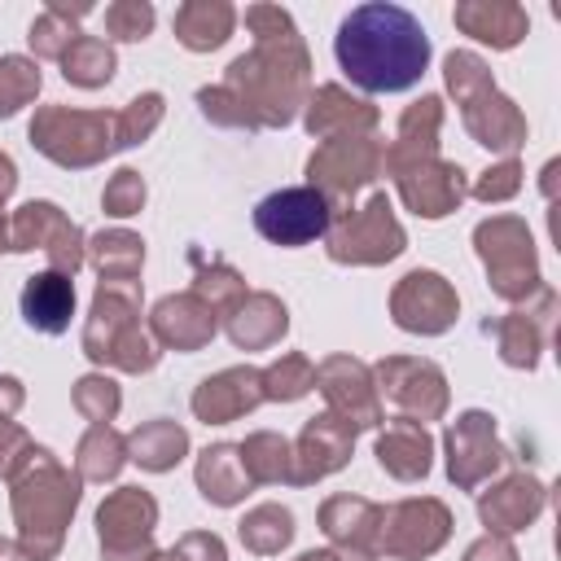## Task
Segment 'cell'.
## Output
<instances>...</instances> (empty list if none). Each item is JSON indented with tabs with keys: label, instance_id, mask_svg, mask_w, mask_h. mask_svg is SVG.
<instances>
[{
	"label": "cell",
	"instance_id": "obj_4",
	"mask_svg": "<svg viewBox=\"0 0 561 561\" xmlns=\"http://www.w3.org/2000/svg\"><path fill=\"white\" fill-rule=\"evenodd\" d=\"M136 285H114V280H101L96 289V302H92V320H88V333H83V351L96 359V364H118V368H153L158 351L145 342V333L136 329Z\"/></svg>",
	"mask_w": 561,
	"mask_h": 561
},
{
	"label": "cell",
	"instance_id": "obj_12",
	"mask_svg": "<svg viewBox=\"0 0 561 561\" xmlns=\"http://www.w3.org/2000/svg\"><path fill=\"white\" fill-rule=\"evenodd\" d=\"M456 316V294L438 272H412L394 289V320L412 333H443Z\"/></svg>",
	"mask_w": 561,
	"mask_h": 561
},
{
	"label": "cell",
	"instance_id": "obj_5",
	"mask_svg": "<svg viewBox=\"0 0 561 561\" xmlns=\"http://www.w3.org/2000/svg\"><path fill=\"white\" fill-rule=\"evenodd\" d=\"M114 114H83V110H66V105H48L35 114L31 123V140L61 167H88L101 153L114 149L110 140Z\"/></svg>",
	"mask_w": 561,
	"mask_h": 561
},
{
	"label": "cell",
	"instance_id": "obj_18",
	"mask_svg": "<svg viewBox=\"0 0 561 561\" xmlns=\"http://www.w3.org/2000/svg\"><path fill=\"white\" fill-rule=\"evenodd\" d=\"M259 399H263V373H254V368H228V373H219V377H210V381L197 386L193 412L202 421H232V416L250 412Z\"/></svg>",
	"mask_w": 561,
	"mask_h": 561
},
{
	"label": "cell",
	"instance_id": "obj_6",
	"mask_svg": "<svg viewBox=\"0 0 561 561\" xmlns=\"http://www.w3.org/2000/svg\"><path fill=\"white\" fill-rule=\"evenodd\" d=\"M329 224H333V206L311 184L307 188H280L254 206V228L272 245H307V241L324 237Z\"/></svg>",
	"mask_w": 561,
	"mask_h": 561
},
{
	"label": "cell",
	"instance_id": "obj_41",
	"mask_svg": "<svg viewBox=\"0 0 561 561\" xmlns=\"http://www.w3.org/2000/svg\"><path fill=\"white\" fill-rule=\"evenodd\" d=\"M105 210L110 215H131V210H140V202H145V180L136 175V171H118L110 184H105Z\"/></svg>",
	"mask_w": 561,
	"mask_h": 561
},
{
	"label": "cell",
	"instance_id": "obj_43",
	"mask_svg": "<svg viewBox=\"0 0 561 561\" xmlns=\"http://www.w3.org/2000/svg\"><path fill=\"white\" fill-rule=\"evenodd\" d=\"M22 447H26V434L0 416V473L13 465V451H22Z\"/></svg>",
	"mask_w": 561,
	"mask_h": 561
},
{
	"label": "cell",
	"instance_id": "obj_36",
	"mask_svg": "<svg viewBox=\"0 0 561 561\" xmlns=\"http://www.w3.org/2000/svg\"><path fill=\"white\" fill-rule=\"evenodd\" d=\"M526 482H508V486H500L495 495H486L482 500V517L491 522V526H500V530H517L530 513H535V504H539V495H530L526 500Z\"/></svg>",
	"mask_w": 561,
	"mask_h": 561
},
{
	"label": "cell",
	"instance_id": "obj_25",
	"mask_svg": "<svg viewBox=\"0 0 561 561\" xmlns=\"http://www.w3.org/2000/svg\"><path fill=\"white\" fill-rule=\"evenodd\" d=\"M373 127L377 123V110L373 105H364V101H355V96H346L342 88H320L316 96H311V110H307V131L311 136H329L333 127Z\"/></svg>",
	"mask_w": 561,
	"mask_h": 561
},
{
	"label": "cell",
	"instance_id": "obj_8",
	"mask_svg": "<svg viewBox=\"0 0 561 561\" xmlns=\"http://www.w3.org/2000/svg\"><path fill=\"white\" fill-rule=\"evenodd\" d=\"M153 522H158V504L145 491H136V486L114 491L96 513L105 561H149Z\"/></svg>",
	"mask_w": 561,
	"mask_h": 561
},
{
	"label": "cell",
	"instance_id": "obj_34",
	"mask_svg": "<svg viewBox=\"0 0 561 561\" xmlns=\"http://www.w3.org/2000/svg\"><path fill=\"white\" fill-rule=\"evenodd\" d=\"M39 92V66L26 57H0V118L18 114Z\"/></svg>",
	"mask_w": 561,
	"mask_h": 561
},
{
	"label": "cell",
	"instance_id": "obj_27",
	"mask_svg": "<svg viewBox=\"0 0 561 561\" xmlns=\"http://www.w3.org/2000/svg\"><path fill=\"white\" fill-rule=\"evenodd\" d=\"M61 75L79 88H101L114 75V48L96 35H75V44L61 53Z\"/></svg>",
	"mask_w": 561,
	"mask_h": 561
},
{
	"label": "cell",
	"instance_id": "obj_45",
	"mask_svg": "<svg viewBox=\"0 0 561 561\" xmlns=\"http://www.w3.org/2000/svg\"><path fill=\"white\" fill-rule=\"evenodd\" d=\"M13 184H18V175H13V162H9L4 153H0V202H4L9 193H13Z\"/></svg>",
	"mask_w": 561,
	"mask_h": 561
},
{
	"label": "cell",
	"instance_id": "obj_29",
	"mask_svg": "<svg viewBox=\"0 0 561 561\" xmlns=\"http://www.w3.org/2000/svg\"><path fill=\"white\" fill-rule=\"evenodd\" d=\"M92 259H96V267H101V280L131 285V276L140 272L145 245H140V237H131V232H101V237L92 241Z\"/></svg>",
	"mask_w": 561,
	"mask_h": 561
},
{
	"label": "cell",
	"instance_id": "obj_47",
	"mask_svg": "<svg viewBox=\"0 0 561 561\" xmlns=\"http://www.w3.org/2000/svg\"><path fill=\"white\" fill-rule=\"evenodd\" d=\"M9 557H13V548H9L4 539H0V561H9Z\"/></svg>",
	"mask_w": 561,
	"mask_h": 561
},
{
	"label": "cell",
	"instance_id": "obj_32",
	"mask_svg": "<svg viewBox=\"0 0 561 561\" xmlns=\"http://www.w3.org/2000/svg\"><path fill=\"white\" fill-rule=\"evenodd\" d=\"M289 535H294V517L280 504H263L241 522V539L254 552H280L289 543Z\"/></svg>",
	"mask_w": 561,
	"mask_h": 561
},
{
	"label": "cell",
	"instance_id": "obj_40",
	"mask_svg": "<svg viewBox=\"0 0 561 561\" xmlns=\"http://www.w3.org/2000/svg\"><path fill=\"white\" fill-rule=\"evenodd\" d=\"M75 403H79L83 416H92L96 425H105V421L118 412V390H114V381H105V377H83L79 390H75Z\"/></svg>",
	"mask_w": 561,
	"mask_h": 561
},
{
	"label": "cell",
	"instance_id": "obj_38",
	"mask_svg": "<svg viewBox=\"0 0 561 561\" xmlns=\"http://www.w3.org/2000/svg\"><path fill=\"white\" fill-rule=\"evenodd\" d=\"M158 118H162V96H158V92L136 96V101L114 118V127H118V131H114V145H136V140H145Z\"/></svg>",
	"mask_w": 561,
	"mask_h": 561
},
{
	"label": "cell",
	"instance_id": "obj_10",
	"mask_svg": "<svg viewBox=\"0 0 561 561\" xmlns=\"http://www.w3.org/2000/svg\"><path fill=\"white\" fill-rule=\"evenodd\" d=\"M386 158H394V153H386ZM390 171L399 175L403 202H408L416 215H425V219L447 215V210L460 202V193H465L460 167H451V162H430V153H412V162H390Z\"/></svg>",
	"mask_w": 561,
	"mask_h": 561
},
{
	"label": "cell",
	"instance_id": "obj_11",
	"mask_svg": "<svg viewBox=\"0 0 561 561\" xmlns=\"http://www.w3.org/2000/svg\"><path fill=\"white\" fill-rule=\"evenodd\" d=\"M377 158H381V153H377V145H373V140H359V136L329 140V145L311 158V167H307L311 188H320L324 197L355 193L359 184H368V180H373Z\"/></svg>",
	"mask_w": 561,
	"mask_h": 561
},
{
	"label": "cell",
	"instance_id": "obj_15",
	"mask_svg": "<svg viewBox=\"0 0 561 561\" xmlns=\"http://www.w3.org/2000/svg\"><path fill=\"white\" fill-rule=\"evenodd\" d=\"M351 443H355V425H346L337 416H316L298 438V469L289 478L294 482H316V478L342 469L346 456H351Z\"/></svg>",
	"mask_w": 561,
	"mask_h": 561
},
{
	"label": "cell",
	"instance_id": "obj_17",
	"mask_svg": "<svg viewBox=\"0 0 561 561\" xmlns=\"http://www.w3.org/2000/svg\"><path fill=\"white\" fill-rule=\"evenodd\" d=\"M386 394L394 403H403L408 412H421V416H438L443 412V373L434 364H421V359H386L377 368Z\"/></svg>",
	"mask_w": 561,
	"mask_h": 561
},
{
	"label": "cell",
	"instance_id": "obj_13",
	"mask_svg": "<svg viewBox=\"0 0 561 561\" xmlns=\"http://www.w3.org/2000/svg\"><path fill=\"white\" fill-rule=\"evenodd\" d=\"M316 381H320V390L329 394L333 412H342L337 421H346V425H377L381 412H377V399H373V390H368V368H364V364H355V359H346V355L324 359L320 373H316Z\"/></svg>",
	"mask_w": 561,
	"mask_h": 561
},
{
	"label": "cell",
	"instance_id": "obj_1",
	"mask_svg": "<svg viewBox=\"0 0 561 561\" xmlns=\"http://www.w3.org/2000/svg\"><path fill=\"white\" fill-rule=\"evenodd\" d=\"M333 53L346 79L359 83L364 92H403L430 66L425 26L408 9L386 0L351 9L337 26Z\"/></svg>",
	"mask_w": 561,
	"mask_h": 561
},
{
	"label": "cell",
	"instance_id": "obj_28",
	"mask_svg": "<svg viewBox=\"0 0 561 561\" xmlns=\"http://www.w3.org/2000/svg\"><path fill=\"white\" fill-rule=\"evenodd\" d=\"M320 522H324V530L333 535V539H342V543H368L373 539V526L381 522V508H373L368 500H351V495H337V500H329L324 504V513H320Z\"/></svg>",
	"mask_w": 561,
	"mask_h": 561
},
{
	"label": "cell",
	"instance_id": "obj_44",
	"mask_svg": "<svg viewBox=\"0 0 561 561\" xmlns=\"http://www.w3.org/2000/svg\"><path fill=\"white\" fill-rule=\"evenodd\" d=\"M18 403H22V390H18V381H13V377H0V408H4V412H13Z\"/></svg>",
	"mask_w": 561,
	"mask_h": 561
},
{
	"label": "cell",
	"instance_id": "obj_21",
	"mask_svg": "<svg viewBox=\"0 0 561 561\" xmlns=\"http://www.w3.org/2000/svg\"><path fill=\"white\" fill-rule=\"evenodd\" d=\"M232 22H237V13L224 0H188V4L175 9V35L193 53L219 48L232 35Z\"/></svg>",
	"mask_w": 561,
	"mask_h": 561
},
{
	"label": "cell",
	"instance_id": "obj_42",
	"mask_svg": "<svg viewBox=\"0 0 561 561\" xmlns=\"http://www.w3.org/2000/svg\"><path fill=\"white\" fill-rule=\"evenodd\" d=\"M158 561H228V557H224V543L215 535H188L171 552H162Z\"/></svg>",
	"mask_w": 561,
	"mask_h": 561
},
{
	"label": "cell",
	"instance_id": "obj_19",
	"mask_svg": "<svg viewBox=\"0 0 561 561\" xmlns=\"http://www.w3.org/2000/svg\"><path fill=\"white\" fill-rule=\"evenodd\" d=\"M22 316L39 333H66L75 316V285L61 272H39L22 285Z\"/></svg>",
	"mask_w": 561,
	"mask_h": 561
},
{
	"label": "cell",
	"instance_id": "obj_37",
	"mask_svg": "<svg viewBox=\"0 0 561 561\" xmlns=\"http://www.w3.org/2000/svg\"><path fill=\"white\" fill-rule=\"evenodd\" d=\"M316 386V368L302 355H285L263 373V399H298Z\"/></svg>",
	"mask_w": 561,
	"mask_h": 561
},
{
	"label": "cell",
	"instance_id": "obj_31",
	"mask_svg": "<svg viewBox=\"0 0 561 561\" xmlns=\"http://www.w3.org/2000/svg\"><path fill=\"white\" fill-rule=\"evenodd\" d=\"M88 13V4H48L35 22H31V48L35 53H44V57H61L70 44H75V26H70V18H83Z\"/></svg>",
	"mask_w": 561,
	"mask_h": 561
},
{
	"label": "cell",
	"instance_id": "obj_26",
	"mask_svg": "<svg viewBox=\"0 0 561 561\" xmlns=\"http://www.w3.org/2000/svg\"><path fill=\"white\" fill-rule=\"evenodd\" d=\"M285 307L276 302V298H267V294H254V298H245V307L228 320V333H232V342L237 346H267V342H276L280 333H285Z\"/></svg>",
	"mask_w": 561,
	"mask_h": 561
},
{
	"label": "cell",
	"instance_id": "obj_2",
	"mask_svg": "<svg viewBox=\"0 0 561 561\" xmlns=\"http://www.w3.org/2000/svg\"><path fill=\"white\" fill-rule=\"evenodd\" d=\"M245 26L259 35V48L250 57H237L228 66V92L250 110L259 123H289L294 105L307 88V53L285 9L254 4L245 9Z\"/></svg>",
	"mask_w": 561,
	"mask_h": 561
},
{
	"label": "cell",
	"instance_id": "obj_14",
	"mask_svg": "<svg viewBox=\"0 0 561 561\" xmlns=\"http://www.w3.org/2000/svg\"><path fill=\"white\" fill-rule=\"evenodd\" d=\"M386 517L399 522V526H390L381 535V543L394 557H425L447 539V508L434 504V500H408V504L390 508Z\"/></svg>",
	"mask_w": 561,
	"mask_h": 561
},
{
	"label": "cell",
	"instance_id": "obj_39",
	"mask_svg": "<svg viewBox=\"0 0 561 561\" xmlns=\"http://www.w3.org/2000/svg\"><path fill=\"white\" fill-rule=\"evenodd\" d=\"M153 26V9L140 4V0H123V4H110L105 9V31L114 39H145Z\"/></svg>",
	"mask_w": 561,
	"mask_h": 561
},
{
	"label": "cell",
	"instance_id": "obj_7",
	"mask_svg": "<svg viewBox=\"0 0 561 561\" xmlns=\"http://www.w3.org/2000/svg\"><path fill=\"white\" fill-rule=\"evenodd\" d=\"M403 250V232L390 215L386 193H377L364 210L342 215V224L329 232V254L337 263H381Z\"/></svg>",
	"mask_w": 561,
	"mask_h": 561
},
{
	"label": "cell",
	"instance_id": "obj_23",
	"mask_svg": "<svg viewBox=\"0 0 561 561\" xmlns=\"http://www.w3.org/2000/svg\"><path fill=\"white\" fill-rule=\"evenodd\" d=\"M197 486L215 504H237L245 495V486H250V473H245L237 447H228V443L206 447L202 451V465H197Z\"/></svg>",
	"mask_w": 561,
	"mask_h": 561
},
{
	"label": "cell",
	"instance_id": "obj_46",
	"mask_svg": "<svg viewBox=\"0 0 561 561\" xmlns=\"http://www.w3.org/2000/svg\"><path fill=\"white\" fill-rule=\"evenodd\" d=\"M298 561H355V557H337V552H307Z\"/></svg>",
	"mask_w": 561,
	"mask_h": 561
},
{
	"label": "cell",
	"instance_id": "obj_48",
	"mask_svg": "<svg viewBox=\"0 0 561 561\" xmlns=\"http://www.w3.org/2000/svg\"><path fill=\"white\" fill-rule=\"evenodd\" d=\"M0 245H4V219H0Z\"/></svg>",
	"mask_w": 561,
	"mask_h": 561
},
{
	"label": "cell",
	"instance_id": "obj_33",
	"mask_svg": "<svg viewBox=\"0 0 561 561\" xmlns=\"http://www.w3.org/2000/svg\"><path fill=\"white\" fill-rule=\"evenodd\" d=\"M237 456H241L245 473H250V478H259V482H276V478H289L285 438H276V434H254L250 443H241V447H237Z\"/></svg>",
	"mask_w": 561,
	"mask_h": 561
},
{
	"label": "cell",
	"instance_id": "obj_20",
	"mask_svg": "<svg viewBox=\"0 0 561 561\" xmlns=\"http://www.w3.org/2000/svg\"><path fill=\"white\" fill-rule=\"evenodd\" d=\"M153 333H158L167 346H175V351H197L202 342H210L215 316H210V307H202L193 294H184V298H162V302L153 307Z\"/></svg>",
	"mask_w": 561,
	"mask_h": 561
},
{
	"label": "cell",
	"instance_id": "obj_9",
	"mask_svg": "<svg viewBox=\"0 0 561 561\" xmlns=\"http://www.w3.org/2000/svg\"><path fill=\"white\" fill-rule=\"evenodd\" d=\"M44 250L53 259V267L61 276H70L83 263V245H79V228L53 206V202H31L18 210L13 219V250Z\"/></svg>",
	"mask_w": 561,
	"mask_h": 561
},
{
	"label": "cell",
	"instance_id": "obj_22",
	"mask_svg": "<svg viewBox=\"0 0 561 561\" xmlns=\"http://www.w3.org/2000/svg\"><path fill=\"white\" fill-rule=\"evenodd\" d=\"M377 460H381V469H390L403 482L425 478V469H430V438H425V430L412 425V421H394L381 434V443H377Z\"/></svg>",
	"mask_w": 561,
	"mask_h": 561
},
{
	"label": "cell",
	"instance_id": "obj_16",
	"mask_svg": "<svg viewBox=\"0 0 561 561\" xmlns=\"http://www.w3.org/2000/svg\"><path fill=\"white\" fill-rule=\"evenodd\" d=\"M447 447H451V482L460 486H473L486 469L500 465V447H495V434H491V416L486 412H465L451 434H447Z\"/></svg>",
	"mask_w": 561,
	"mask_h": 561
},
{
	"label": "cell",
	"instance_id": "obj_30",
	"mask_svg": "<svg viewBox=\"0 0 561 561\" xmlns=\"http://www.w3.org/2000/svg\"><path fill=\"white\" fill-rule=\"evenodd\" d=\"M188 447V434L175 421H149L145 430L131 434V451L145 469H171Z\"/></svg>",
	"mask_w": 561,
	"mask_h": 561
},
{
	"label": "cell",
	"instance_id": "obj_24",
	"mask_svg": "<svg viewBox=\"0 0 561 561\" xmlns=\"http://www.w3.org/2000/svg\"><path fill=\"white\" fill-rule=\"evenodd\" d=\"M456 22L473 35V39H486L495 48H508L522 39L526 31V13L513 9V4H460L456 9Z\"/></svg>",
	"mask_w": 561,
	"mask_h": 561
},
{
	"label": "cell",
	"instance_id": "obj_3",
	"mask_svg": "<svg viewBox=\"0 0 561 561\" xmlns=\"http://www.w3.org/2000/svg\"><path fill=\"white\" fill-rule=\"evenodd\" d=\"M79 504V482L44 451L26 447L22 473L13 482V513L22 526V552L35 561H48L61 548V530Z\"/></svg>",
	"mask_w": 561,
	"mask_h": 561
},
{
	"label": "cell",
	"instance_id": "obj_35",
	"mask_svg": "<svg viewBox=\"0 0 561 561\" xmlns=\"http://www.w3.org/2000/svg\"><path fill=\"white\" fill-rule=\"evenodd\" d=\"M123 465V438L105 425H92V434L79 443V469L83 478H114Z\"/></svg>",
	"mask_w": 561,
	"mask_h": 561
}]
</instances>
